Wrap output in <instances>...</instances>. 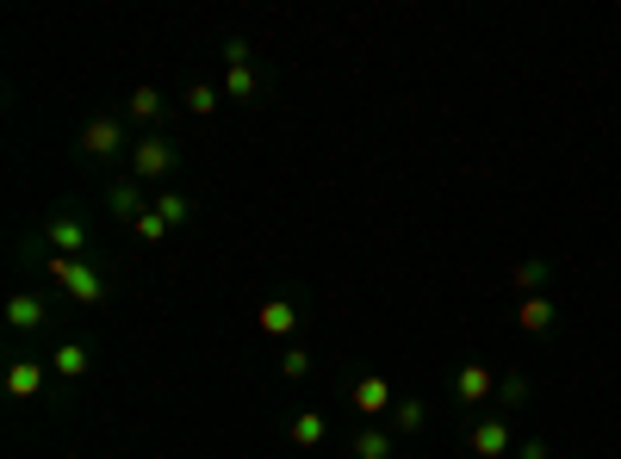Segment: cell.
Wrapping results in <instances>:
<instances>
[{
  "label": "cell",
  "mask_w": 621,
  "mask_h": 459,
  "mask_svg": "<svg viewBox=\"0 0 621 459\" xmlns=\"http://www.w3.org/2000/svg\"><path fill=\"white\" fill-rule=\"evenodd\" d=\"M81 155L87 162H118V155H131V137H125V118L118 113H99L81 125Z\"/></svg>",
  "instance_id": "obj_1"
},
{
  "label": "cell",
  "mask_w": 621,
  "mask_h": 459,
  "mask_svg": "<svg viewBox=\"0 0 621 459\" xmlns=\"http://www.w3.org/2000/svg\"><path fill=\"white\" fill-rule=\"evenodd\" d=\"M44 268H50V280H57V286L69 292L75 305H106V280H99V273L87 268V261H69V255H50Z\"/></svg>",
  "instance_id": "obj_2"
},
{
  "label": "cell",
  "mask_w": 621,
  "mask_h": 459,
  "mask_svg": "<svg viewBox=\"0 0 621 459\" xmlns=\"http://www.w3.org/2000/svg\"><path fill=\"white\" fill-rule=\"evenodd\" d=\"M44 243H50V255H69V261H87V217H81L75 205H62L44 217Z\"/></svg>",
  "instance_id": "obj_3"
},
{
  "label": "cell",
  "mask_w": 621,
  "mask_h": 459,
  "mask_svg": "<svg viewBox=\"0 0 621 459\" xmlns=\"http://www.w3.org/2000/svg\"><path fill=\"white\" fill-rule=\"evenodd\" d=\"M180 150L168 137H137L131 143V180H162V174H175Z\"/></svg>",
  "instance_id": "obj_4"
},
{
  "label": "cell",
  "mask_w": 621,
  "mask_h": 459,
  "mask_svg": "<svg viewBox=\"0 0 621 459\" xmlns=\"http://www.w3.org/2000/svg\"><path fill=\"white\" fill-rule=\"evenodd\" d=\"M349 403H354V410H361L367 422H379L386 410H398V391H391L386 373H361V379L349 385Z\"/></svg>",
  "instance_id": "obj_5"
},
{
  "label": "cell",
  "mask_w": 621,
  "mask_h": 459,
  "mask_svg": "<svg viewBox=\"0 0 621 459\" xmlns=\"http://www.w3.org/2000/svg\"><path fill=\"white\" fill-rule=\"evenodd\" d=\"M497 398V373H485V361H466L460 373H454V403L460 410H479V403Z\"/></svg>",
  "instance_id": "obj_6"
},
{
  "label": "cell",
  "mask_w": 621,
  "mask_h": 459,
  "mask_svg": "<svg viewBox=\"0 0 621 459\" xmlns=\"http://www.w3.org/2000/svg\"><path fill=\"white\" fill-rule=\"evenodd\" d=\"M472 454L479 459H504V454H516V440H509V416L504 410H485V422H479V428H472Z\"/></svg>",
  "instance_id": "obj_7"
},
{
  "label": "cell",
  "mask_w": 621,
  "mask_h": 459,
  "mask_svg": "<svg viewBox=\"0 0 621 459\" xmlns=\"http://www.w3.org/2000/svg\"><path fill=\"white\" fill-rule=\"evenodd\" d=\"M44 323H50V305H44L38 292H13V298H7V329H13V336H38Z\"/></svg>",
  "instance_id": "obj_8"
},
{
  "label": "cell",
  "mask_w": 621,
  "mask_h": 459,
  "mask_svg": "<svg viewBox=\"0 0 621 459\" xmlns=\"http://www.w3.org/2000/svg\"><path fill=\"white\" fill-rule=\"evenodd\" d=\"M44 385H50V366L38 354H20L7 366V398H44Z\"/></svg>",
  "instance_id": "obj_9"
},
{
  "label": "cell",
  "mask_w": 621,
  "mask_h": 459,
  "mask_svg": "<svg viewBox=\"0 0 621 459\" xmlns=\"http://www.w3.org/2000/svg\"><path fill=\"white\" fill-rule=\"evenodd\" d=\"M106 211H113L118 224H137V217L150 211V199H143V180H113V187H106Z\"/></svg>",
  "instance_id": "obj_10"
},
{
  "label": "cell",
  "mask_w": 621,
  "mask_h": 459,
  "mask_svg": "<svg viewBox=\"0 0 621 459\" xmlns=\"http://www.w3.org/2000/svg\"><path fill=\"white\" fill-rule=\"evenodd\" d=\"M516 323H523V336H553V329H560V305H553L547 292H535V298L516 305Z\"/></svg>",
  "instance_id": "obj_11"
},
{
  "label": "cell",
  "mask_w": 621,
  "mask_h": 459,
  "mask_svg": "<svg viewBox=\"0 0 621 459\" xmlns=\"http://www.w3.org/2000/svg\"><path fill=\"white\" fill-rule=\"evenodd\" d=\"M87 366H94V348H87V342H57V348H50V373H57L62 385L87 379Z\"/></svg>",
  "instance_id": "obj_12"
},
{
  "label": "cell",
  "mask_w": 621,
  "mask_h": 459,
  "mask_svg": "<svg viewBox=\"0 0 621 459\" xmlns=\"http://www.w3.org/2000/svg\"><path fill=\"white\" fill-rule=\"evenodd\" d=\"M255 323H261V336L286 342L292 329H298V305H292V298H268V305L255 310Z\"/></svg>",
  "instance_id": "obj_13"
},
{
  "label": "cell",
  "mask_w": 621,
  "mask_h": 459,
  "mask_svg": "<svg viewBox=\"0 0 621 459\" xmlns=\"http://www.w3.org/2000/svg\"><path fill=\"white\" fill-rule=\"evenodd\" d=\"M286 440L292 447H324V440H330V416H324V410H298V416L286 422Z\"/></svg>",
  "instance_id": "obj_14"
},
{
  "label": "cell",
  "mask_w": 621,
  "mask_h": 459,
  "mask_svg": "<svg viewBox=\"0 0 621 459\" xmlns=\"http://www.w3.org/2000/svg\"><path fill=\"white\" fill-rule=\"evenodd\" d=\"M528 398H535V385H528V373H504V379H497V398H491V403H497V410L509 416V410H523Z\"/></svg>",
  "instance_id": "obj_15"
},
{
  "label": "cell",
  "mask_w": 621,
  "mask_h": 459,
  "mask_svg": "<svg viewBox=\"0 0 621 459\" xmlns=\"http://www.w3.org/2000/svg\"><path fill=\"white\" fill-rule=\"evenodd\" d=\"M349 454L354 459H391V454H398V440H391L386 428H361V435L349 440Z\"/></svg>",
  "instance_id": "obj_16"
},
{
  "label": "cell",
  "mask_w": 621,
  "mask_h": 459,
  "mask_svg": "<svg viewBox=\"0 0 621 459\" xmlns=\"http://www.w3.org/2000/svg\"><path fill=\"white\" fill-rule=\"evenodd\" d=\"M224 99H236V106H249V99H261V75H255L249 62L224 75Z\"/></svg>",
  "instance_id": "obj_17"
},
{
  "label": "cell",
  "mask_w": 621,
  "mask_h": 459,
  "mask_svg": "<svg viewBox=\"0 0 621 459\" xmlns=\"http://www.w3.org/2000/svg\"><path fill=\"white\" fill-rule=\"evenodd\" d=\"M547 261H516V268H509V280H516V292H523V298H535V292L547 286Z\"/></svg>",
  "instance_id": "obj_18"
},
{
  "label": "cell",
  "mask_w": 621,
  "mask_h": 459,
  "mask_svg": "<svg viewBox=\"0 0 621 459\" xmlns=\"http://www.w3.org/2000/svg\"><path fill=\"white\" fill-rule=\"evenodd\" d=\"M125 118H137V125H150V118H162V94H155V87H137V94L125 99Z\"/></svg>",
  "instance_id": "obj_19"
},
{
  "label": "cell",
  "mask_w": 621,
  "mask_h": 459,
  "mask_svg": "<svg viewBox=\"0 0 621 459\" xmlns=\"http://www.w3.org/2000/svg\"><path fill=\"white\" fill-rule=\"evenodd\" d=\"M150 205L162 211V217H168V224H187V217H194V199H187V192H155Z\"/></svg>",
  "instance_id": "obj_20"
},
{
  "label": "cell",
  "mask_w": 621,
  "mask_h": 459,
  "mask_svg": "<svg viewBox=\"0 0 621 459\" xmlns=\"http://www.w3.org/2000/svg\"><path fill=\"white\" fill-rule=\"evenodd\" d=\"M131 229H137V236H143V243H168V229H175V224H168V217H162V211L150 205V211H143V217H137Z\"/></svg>",
  "instance_id": "obj_21"
},
{
  "label": "cell",
  "mask_w": 621,
  "mask_h": 459,
  "mask_svg": "<svg viewBox=\"0 0 621 459\" xmlns=\"http://www.w3.org/2000/svg\"><path fill=\"white\" fill-rule=\"evenodd\" d=\"M391 416H398V435H417V428H423V403H417V398H398V410H391Z\"/></svg>",
  "instance_id": "obj_22"
},
{
  "label": "cell",
  "mask_w": 621,
  "mask_h": 459,
  "mask_svg": "<svg viewBox=\"0 0 621 459\" xmlns=\"http://www.w3.org/2000/svg\"><path fill=\"white\" fill-rule=\"evenodd\" d=\"M280 373H286V379L298 385V379L310 373V354H305V348H280Z\"/></svg>",
  "instance_id": "obj_23"
},
{
  "label": "cell",
  "mask_w": 621,
  "mask_h": 459,
  "mask_svg": "<svg viewBox=\"0 0 621 459\" xmlns=\"http://www.w3.org/2000/svg\"><path fill=\"white\" fill-rule=\"evenodd\" d=\"M218 99H224L218 87H187V113L206 118V113H218Z\"/></svg>",
  "instance_id": "obj_24"
},
{
  "label": "cell",
  "mask_w": 621,
  "mask_h": 459,
  "mask_svg": "<svg viewBox=\"0 0 621 459\" xmlns=\"http://www.w3.org/2000/svg\"><path fill=\"white\" fill-rule=\"evenodd\" d=\"M516 459H560V447L541 440V435H528V440H516Z\"/></svg>",
  "instance_id": "obj_25"
},
{
  "label": "cell",
  "mask_w": 621,
  "mask_h": 459,
  "mask_svg": "<svg viewBox=\"0 0 621 459\" xmlns=\"http://www.w3.org/2000/svg\"><path fill=\"white\" fill-rule=\"evenodd\" d=\"M255 57V50H249V44H243V38H231V44H224V62H231V69H243V62H249Z\"/></svg>",
  "instance_id": "obj_26"
},
{
  "label": "cell",
  "mask_w": 621,
  "mask_h": 459,
  "mask_svg": "<svg viewBox=\"0 0 621 459\" xmlns=\"http://www.w3.org/2000/svg\"><path fill=\"white\" fill-rule=\"evenodd\" d=\"M560 459H578V454H560Z\"/></svg>",
  "instance_id": "obj_27"
}]
</instances>
